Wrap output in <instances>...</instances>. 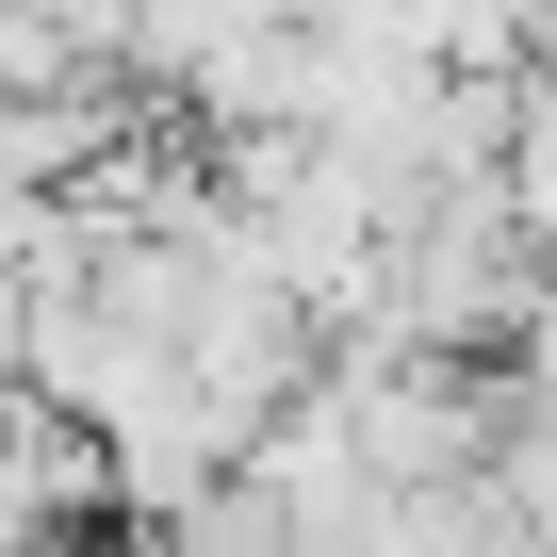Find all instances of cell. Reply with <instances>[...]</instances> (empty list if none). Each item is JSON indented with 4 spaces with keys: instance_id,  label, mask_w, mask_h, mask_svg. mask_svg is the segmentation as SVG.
<instances>
[{
    "instance_id": "6da1fadb",
    "label": "cell",
    "mask_w": 557,
    "mask_h": 557,
    "mask_svg": "<svg viewBox=\"0 0 557 557\" xmlns=\"http://www.w3.org/2000/svg\"><path fill=\"white\" fill-rule=\"evenodd\" d=\"M148 557H312V541H296V508H278L262 475H213L181 524H148Z\"/></svg>"
},
{
    "instance_id": "7a4b0ae2",
    "label": "cell",
    "mask_w": 557,
    "mask_h": 557,
    "mask_svg": "<svg viewBox=\"0 0 557 557\" xmlns=\"http://www.w3.org/2000/svg\"><path fill=\"white\" fill-rule=\"evenodd\" d=\"M541 312H557V230H541Z\"/></svg>"
}]
</instances>
